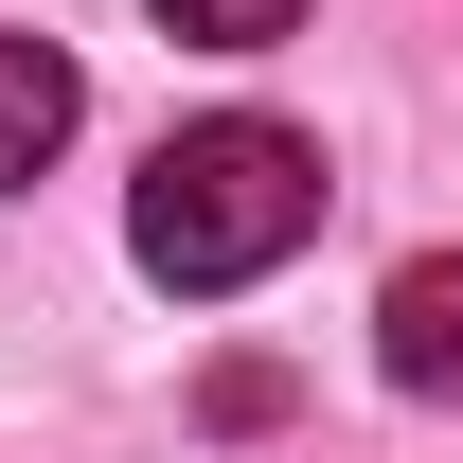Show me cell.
Listing matches in <instances>:
<instances>
[{
    "label": "cell",
    "instance_id": "obj_1",
    "mask_svg": "<svg viewBox=\"0 0 463 463\" xmlns=\"http://www.w3.org/2000/svg\"><path fill=\"white\" fill-rule=\"evenodd\" d=\"M303 232H321V143H303V125H268V108L178 125L161 161H143V196H125V250H143V286H178V303L268 286Z\"/></svg>",
    "mask_w": 463,
    "mask_h": 463
},
{
    "label": "cell",
    "instance_id": "obj_2",
    "mask_svg": "<svg viewBox=\"0 0 463 463\" xmlns=\"http://www.w3.org/2000/svg\"><path fill=\"white\" fill-rule=\"evenodd\" d=\"M374 374L392 392H463V250H410L374 286Z\"/></svg>",
    "mask_w": 463,
    "mask_h": 463
},
{
    "label": "cell",
    "instance_id": "obj_3",
    "mask_svg": "<svg viewBox=\"0 0 463 463\" xmlns=\"http://www.w3.org/2000/svg\"><path fill=\"white\" fill-rule=\"evenodd\" d=\"M71 125H90V90H71V54H54V36H0V196H36Z\"/></svg>",
    "mask_w": 463,
    "mask_h": 463
},
{
    "label": "cell",
    "instance_id": "obj_4",
    "mask_svg": "<svg viewBox=\"0 0 463 463\" xmlns=\"http://www.w3.org/2000/svg\"><path fill=\"white\" fill-rule=\"evenodd\" d=\"M303 0H161V36H196V54H268Z\"/></svg>",
    "mask_w": 463,
    "mask_h": 463
}]
</instances>
